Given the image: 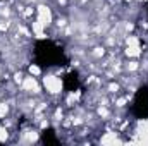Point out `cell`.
Wrapping results in <instances>:
<instances>
[{
  "mask_svg": "<svg viewBox=\"0 0 148 146\" xmlns=\"http://www.w3.org/2000/svg\"><path fill=\"white\" fill-rule=\"evenodd\" d=\"M43 84H45L47 91H50L52 95H57V93L62 91V83H60V79L55 77V76H45V77H43Z\"/></svg>",
  "mask_w": 148,
  "mask_h": 146,
  "instance_id": "1",
  "label": "cell"
},
{
  "mask_svg": "<svg viewBox=\"0 0 148 146\" xmlns=\"http://www.w3.org/2000/svg\"><path fill=\"white\" fill-rule=\"evenodd\" d=\"M38 21L43 26H48L52 23V12H50L48 7H45V5H40L38 7Z\"/></svg>",
  "mask_w": 148,
  "mask_h": 146,
  "instance_id": "2",
  "label": "cell"
},
{
  "mask_svg": "<svg viewBox=\"0 0 148 146\" xmlns=\"http://www.w3.org/2000/svg\"><path fill=\"white\" fill-rule=\"evenodd\" d=\"M23 89H24V91L38 93V91H40V86H38V83H36L35 77H26V79L23 81Z\"/></svg>",
  "mask_w": 148,
  "mask_h": 146,
  "instance_id": "3",
  "label": "cell"
},
{
  "mask_svg": "<svg viewBox=\"0 0 148 146\" xmlns=\"http://www.w3.org/2000/svg\"><path fill=\"white\" fill-rule=\"evenodd\" d=\"M31 28H33V31H35V35L36 38H45V33H43V24L40 23V21H35V23H31Z\"/></svg>",
  "mask_w": 148,
  "mask_h": 146,
  "instance_id": "4",
  "label": "cell"
},
{
  "mask_svg": "<svg viewBox=\"0 0 148 146\" xmlns=\"http://www.w3.org/2000/svg\"><path fill=\"white\" fill-rule=\"evenodd\" d=\"M100 143L102 145H110V143H117V138H115V132H109V134H105L102 139H100Z\"/></svg>",
  "mask_w": 148,
  "mask_h": 146,
  "instance_id": "5",
  "label": "cell"
},
{
  "mask_svg": "<svg viewBox=\"0 0 148 146\" xmlns=\"http://www.w3.org/2000/svg\"><path fill=\"white\" fill-rule=\"evenodd\" d=\"M126 53H127L129 57H138V55H140V45H131V46H127V48H126Z\"/></svg>",
  "mask_w": 148,
  "mask_h": 146,
  "instance_id": "6",
  "label": "cell"
},
{
  "mask_svg": "<svg viewBox=\"0 0 148 146\" xmlns=\"http://www.w3.org/2000/svg\"><path fill=\"white\" fill-rule=\"evenodd\" d=\"M7 138H9V132H7V129L0 127V141L3 143V141H7Z\"/></svg>",
  "mask_w": 148,
  "mask_h": 146,
  "instance_id": "7",
  "label": "cell"
},
{
  "mask_svg": "<svg viewBox=\"0 0 148 146\" xmlns=\"http://www.w3.org/2000/svg\"><path fill=\"white\" fill-rule=\"evenodd\" d=\"M131 45H140V41H138V38L136 36H129L127 38V46H131Z\"/></svg>",
  "mask_w": 148,
  "mask_h": 146,
  "instance_id": "8",
  "label": "cell"
},
{
  "mask_svg": "<svg viewBox=\"0 0 148 146\" xmlns=\"http://www.w3.org/2000/svg\"><path fill=\"white\" fill-rule=\"evenodd\" d=\"M29 72L33 74V76H38L41 71H40V67H38V65H35V64H33V65H29Z\"/></svg>",
  "mask_w": 148,
  "mask_h": 146,
  "instance_id": "9",
  "label": "cell"
},
{
  "mask_svg": "<svg viewBox=\"0 0 148 146\" xmlns=\"http://www.w3.org/2000/svg\"><path fill=\"white\" fill-rule=\"evenodd\" d=\"M9 112V107L5 103H0V117H5V113Z\"/></svg>",
  "mask_w": 148,
  "mask_h": 146,
  "instance_id": "10",
  "label": "cell"
},
{
  "mask_svg": "<svg viewBox=\"0 0 148 146\" xmlns=\"http://www.w3.org/2000/svg\"><path fill=\"white\" fill-rule=\"evenodd\" d=\"M127 69H129V71H136V69H138V62H129V64H127Z\"/></svg>",
  "mask_w": 148,
  "mask_h": 146,
  "instance_id": "11",
  "label": "cell"
},
{
  "mask_svg": "<svg viewBox=\"0 0 148 146\" xmlns=\"http://www.w3.org/2000/svg\"><path fill=\"white\" fill-rule=\"evenodd\" d=\"M95 55H97V57L103 55V48H97V50H95Z\"/></svg>",
  "mask_w": 148,
  "mask_h": 146,
  "instance_id": "12",
  "label": "cell"
}]
</instances>
